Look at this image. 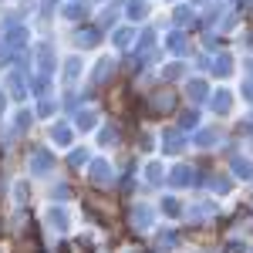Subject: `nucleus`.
<instances>
[{"instance_id": "1", "label": "nucleus", "mask_w": 253, "mask_h": 253, "mask_svg": "<svg viewBox=\"0 0 253 253\" xmlns=\"http://www.w3.org/2000/svg\"><path fill=\"white\" fill-rule=\"evenodd\" d=\"M51 169H54V156L44 152V149H34L31 159H27V172H31V175H47Z\"/></svg>"}, {"instance_id": "2", "label": "nucleus", "mask_w": 253, "mask_h": 253, "mask_svg": "<svg viewBox=\"0 0 253 253\" xmlns=\"http://www.w3.org/2000/svg\"><path fill=\"white\" fill-rule=\"evenodd\" d=\"M88 175H91V182H95L98 189H105V186H112V182H115V179H112V166H108V162H105V159H95V162H91V169H88Z\"/></svg>"}, {"instance_id": "3", "label": "nucleus", "mask_w": 253, "mask_h": 253, "mask_svg": "<svg viewBox=\"0 0 253 253\" xmlns=\"http://www.w3.org/2000/svg\"><path fill=\"white\" fill-rule=\"evenodd\" d=\"M172 108H175V95L169 88H162V91H156V95L149 98V112H152V115H166V112H172Z\"/></svg>"}, {"instance_id": "4", "label": "nucleus", "mask_w": 253, "mask_h": 253, "mask_svg": "<svg viewBox=\"0 0 253 253\" xmlns=\"http://www.w3.org/2000/svg\"><path fill=\"white\" fill-rule=\"evenodd\" d=\"M128 219H132V226H135V230H149V226H152V219H156V213H152V206H149V203H135V206H132V213H128Z\"/></svg>"}, {"instance_id": "5", "label": "nucleus", "mask_w": 253, "mask_h": 253, "mask_svg": "<svg viewBox=\"0 0 253 253\" xmlns=\"http://www.w3.org/2000/svg\"><path fill=\"white\" fill-rule=\"evenodd\" d=\"M169 182L172 186H196V169L193 166H175L169 172Z\"/></svg>"}, {"instance_id": "6", "label": "nucleus", "mask_w": 253, "mask_h": 253, "mask_svg": "<svg viewBox=\"0 0 253 253\" xmlns=\"http://www.w3.org/2000/svg\"><path fill=\"white\" fill-rule=\"evenodd\" d=\"M47 223H51L58 233H64V230H68V213H64L61 206H51V213H47Z\"/></svg>"}, {"instance_id": "7", "label": "nucleus", "mask_w": 253, "mask_h": 253, "mask_svg": "<svg viewBox=\"0 0 253 253\" xmlns=\"http://www.w3.org/2000/svg\"><path fill=\"white\" fill-rule=\"evenodd\" d=\"M162 145H166V152H182V135L179 132H166L162 135Z\"/></svg>"}, {"instance_id": "8", "label": "nucleus", "mask_w": 253, "mask_h": 253, "mask_svg": "<svg viewBox=\"0 0 253 253\" xmlns=\"http://www.w3.org/2000/svg\"><path fill=\"white\" fill-rule=\"evenodd\" d=\"M108 108H112L115 115H122V112H125V91H122V88H115V91H112V98H108Z\"/></svg>"}, {"instance_id": "9", "label": "nucleus", "mask_w": 253, "mask_h": 253, "mask_svg": "<svg viewBox=\"0 0 253 253\" xmlns=\"http://www.w3.org/2000/svg\"><path fill=\"white\" fill-rule=\"evenodd\" d=\"M233 172L243 175V179H253V162H247V159H233Z\"/></svg>"}, {"instance_id": "10", "label": "nucleus", "mask_w": 253, "mask_h": 253, "mask_svg": "<svg viewBox=\"0 0 253 253\" xmlns=\"http://www.w3.org/2000/svg\"><path fill=\"white\" fill-rule=\"evenodd\" d=\"M230 186H233V182H230V179H223V175H213V179H210V189H213L216 196L230 193Z\"/></svg>"}, {"instance_id": "11", "label": "nucleus", "mask_w": 253, "mask_h": 253, "mask_svg": "<svg viewBox=\"0 0 253 253\" xmlns=\"http://www.w3.org/2000/svg\"><path fill=\"white\" fill-rule=\"evenodd\" d=\"M162 213H166V216H182V206H179V199L166 196V199H162Z\"/></svg>"}, {"instance_id": "12", "label": "nucleus", "mask_w": 253, "mask_h": 253, "mask_svg": "<svg viewBox=\"0 0 253 253\" xmlns=\"http://www.w3.org/2000/svg\"><path fill=\"white\" fill-rule=\"evenodd\" d=\"M213 213H216L213 203H196V210L189 216H193V219H206V216H213Z\"/></svg>"}, {"instance_id": "13", "label": "nucleus", "mask_w": 253, "mask_h": 253, "mask_svg": "<svg viewBox=\"0 0 253 253\" xmlns=\"http://www.w3.org/2000/svg\"><path fill=\"white\" fill-rule=\"evenodd\" d=\"M162 166H159V162H149V166H145V179H149V182H162Z\"/></svg>"}, {"instance_id": "14", "label": "nucleus", "mask_w": 253, "mask_h": 253, "mask_svg": "<svg viewBox=\"0 0 253 253\" xmlns=\"http://www.w3.org/2000/svg\"><path fill=\"white\" fill-rule=\"evenodd\" d=\"M213 112H219V115L230 112V95H226V91H219V95L213 98Z\"/></svg>"}, {"instance_id": "15", "label": "nucleus", "mask_w": 253, "mask_h": 253, "mask_svg": "<svg viewBox=\"0 0 253 253\" xmlns=\"http://www.w3.org/2000/svg\"><path fill=\"white\" fill-rule=\"evenodd\" d=\"M51 138H54L58 145H68V142H71V128H64V125H58V128L51 132Z\"/></svg>"}, {"instance_id": "16", "label": "nucleus", "mask_w": 253, "mask_h": 253, "mask_svg": "<svg viewBox=\"0 0 253 253\" xmlns=\"http://www.w3.org/2000/svg\"><path fill=\"white\" fill-rule=\"evenodd\" d=\"M175 247V233L172 230H162V236H159V250H172Z\"/></svg>"}, {"instance_id": "17", "label": "nucleus", "mask_w": 253, "mask_h": 253, "mask_svg": "<svg viewBox=\"0 0 253 253\" xmlns=\"http://www.w3.org/2000/svg\"><path fill=\"white\" fill-rule=\"evenodd\" d=\"M88 162V149H78V152H71V166H84Z\"/></svg>"}, {"instance_id": "18", "label": "nucleus", "mask_w": 253, "mask_h": 253, "mask_svg": "<svg viewBox=\"0 0 253 253\" xmlns=\"http://www.w3.org/2000/svg\"><path fill=\"white\" fill-rule=\"evenodd\" d=\"M112 142H118V132L115 128H105L101 132V145H112Z\"/></svg>"}, {"instance_id": "19", "label": "nucleus", "mask_w": 253, "mask_h": 253, "mask_svg": "<svg viewBox=\"0 0 253 253\" xmlns=\"http://www.w3.org/2000/svg\"><path fill=\"white\" fill-rule=\"evenodd\" d=\"M78 125H81V128H91V125H95V115H91V112L78 115Z\"/></svg>"}, {"instance_id": "20", "label": "nucleus", "mask_w": 253, "mask_h": 253, "mask_svg": "<svg viewBox=\"0 0 253 253\" xmlns=\"http://www.w3.org/2000/svg\"><path fill=\"white\" fill-rule=\"evenodd\" d=\"M196 142H199V145H210V142H216V132H199Z\"/></svg>"}, {"instance_id": "21", "label": "nucleus", "mask_w": 253, "mask_h": 253, "mask_svg": "<svg viewBox=\"0 0 253 253\" xmlns=\"http://www.w3.org/2000/svg\"><path fill=\"white\" fill-rule=\"evenodd\" d=\"M189 95H193V98H203V95H206V88H203L199 81H193V84H189Z\"/></svg>"}, {"instance_id": "22", "label": "nucleus", "mask_w": 253, "mask_h": 253, "mask_svg": "<svg viewBox=\"0 0 253 253\" xmlns=\"http://www.w3.org/2000/svg\"><path fill=\"white\" fill-rule=\"evenodd\" d=\"M196 122H199V115H196V112H189V115H186V118H182V125H186V128H193V125H196Z\"/></svg>"}, {"instance_id": "23", "label": "nucleus", "mask_w": 253, "mask_h": 253, "mask_svg": "<svg viewBox=\"0 0 253 253\" xmlns=\"http://www.w3.org/2000/svg\"><path fill=\"white\" fill-rule=\"evenodd\" d=\"M243 250H247L243 243H230V247H226V253H243Z\"/></svg>"}]
</instances>
